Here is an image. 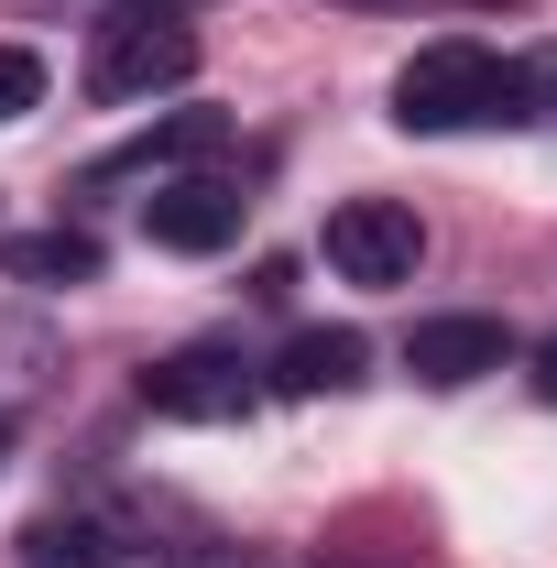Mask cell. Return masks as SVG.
I'll use <instances>...</instances> for the list:
<instances>
[{
    "label": "cell",
    "mask_w": 557,
    "mask_h": 568,
    "mask_svg": "<svg viewBox=\"0 0 557 568\" xmlns=\"http://www.w3.org/2000/svg\"><path fill=\"white\" fill-rule=\"evenodd\" d=\"M394 121L405 132H492V121H525V67H503L470 33L416 44L405 77H394Z\"/></svg>",
    "instance_id": "6da1fadb"
},
{
    "label": "cell",
    "mask_w": 557,
    "mask_h": 568,
    "mask_svg": "<svg viewBox=\"0 0 557 568\" xmlns=\"http://www.w3.org/2000/svg\"><path fill=\"white\" fill-rule=\"evenodd\" d=\"M186 77H198V22L186 11H153V0L99 11V33H88V99L99 110H142Z\"/></svg>",
    "instance_id": "7a4b0ae2"
},
{
    "label": "cell",
    "mask_w": 557,
    "mask_h": 568,
    "mask_svg": "<svg viewBox=\"0 0 557 568\" xmlns=\"http://www.w3.org/2000/svg\"><path fill=\"white\" fill-rule=\"evenodd\" d=\"M416 263H426V219L405 197H340L328 209V274L340 284L394 295V284H416Z\"/></svg>",
    "instance_id": "3957f363"
},
{
    "label": "cell",
    "mask_w": 557,
    "mask_h": 568,
    "mask_svg": "<svg viewBox=\"0 0 557 568\" xmlns=\"http://www.w3.org/2000/svg\"><path fill=\"white\" fill-rule=\"evenodd\" d=\"M142 405L175 416V426H230V416L263 405V383H252V361H241V351L198 339V351H164L153 372H142Z\"/></svg>",
    "instance_id": "277c9868"
},
{
    "label": "cell",
    "mask_w": 557,
    "mask_h": 568,
    "mask_svg": "<svg viewBox=\"0 0 557 568\" xmlns=\"http://www.w3.org/2000/svg\"><path fill=\"white\" fill-rule=\"evenodd\" d=\"M241 209H252V197L198 164V175H164V186L142 197V230H153V252H230V241H241Z\"/></svg>",
    "instance_id": "5b68a950"
},
{
    "label": "cell",
    "mask_w": 557,
    "mask_h": 568,
    "mask_svg": "<svg viewBox=\"0 0 557 568\" xmlns=\"http://www.w3.org/2000/svg\"><path fill=\"white\" fill-rule=\"evenodd\" d=\"M514 361V328L503 317H416V339H405V372H416L426 394H459V383H482Z\"/></svg>",
    "instance_id": "8992f818"
},
{
    "label": "cell",
    "mask_w": 557,
    "mask_h": 568,
    "mask_svg": "<svg viewBox=\"0 0 557 568\" xmlns=\"http://www.w3.org/2000/svg\"><path fill=\"white\" fill-rule=\"evenodd\" d=\"M219 153H230V121H219V110H164L153 132H132L110 164H99V186H110V175H198V164H219Z\"/></svg>",
    "instance_id": "52a82bcc"
},
{
    "label": "cell",
    "mask_w": 557,
    "mask_h": 568,
    "mask_svg": "<svg viewBox=\"0 0 557 568\" xmlns=\"http://www.w3.org/2000/svg\"><path fill=\"white\" fill-rule=\"evenodd\" d=\"M361 372H372L361 328H295L274 361V394H361Z\"/></svg>",
    "instance_id": "ba28073f"
},
{
    "label": "cell",
    "mask_w": 557,
    "mask_h": 568,
    "mask_svg": "<svg viewBox=\"0 0 557 568\" xmlns=\"http://www.w3.org/2000/svg\"><path fill=\"white\" fill-rule=\"evenodd\" d=\"M22 568H121V536L99 514H44L22 525Z\"/></svg>",
    "instance_id": "9c48e42d"
},
{
    "label": "cell",
    "mask_w": 557,
    "mask_h": 568,
    "mask_svg": "<svg viewBox=\"0 0 557 568\" xmlns=\"http://www.w3.org/2000/svg\"><path fill=\"white\" fill-rule=\"evenodd\" d=\"M0 274H11V284H88V274H99V241H88V230H33V241H0Z\"/></svg>",
    "instance_id": "30bf717a"
},
{
    "label": "cell",
    "mask_w": 557,
    "mask_h": 568,
    "mask_svg": "<svg viewBox=\"0 0 557 568\" xmlns=\"http://www.w3.org/2000/svg\"><path fill=\"white\" fill-rule=\"evenodd\" d=\"M44 372H55V328H44V317H11V306H0V405H22V394H33Z\"/></svg>",
    "instance_id": "8fae6325"
},
{
    "label": "cell",
    "mask_w": 557,
    "mask_h": 568,
    "mask_svg": "<svg viewBox=\"0 0 557 568\" xmlns=\"http://www.w3.org/2000/svg\"><path fill=\"white\" fill-rule=\"evenodd\" d=\"M33 110H44V55L0 44V121H33Z\"/></svg>",
    "instance_id": "7c38bea8"
},
{
    "label": "cell",
    "mask_w": 557,
    "mask_h": 568,
    "mask_svg": "<svg viewBox=\"0 0 557 568\" xmlns=\"http://www.w3.org/2000/svg\"><path fill=\"white\" fill-rule=\"evenodd\" d=\"M536 394H547V405H557V339H547V351H536Z\"/></svg>",
    "instance_id": "4fadbf2b"
},
{
    "label": "cell",
    "mask_w": 557,
    "mask_h": 568,
    "mask_svg": "<svg viewBox=\"0 0 557 568\" xmlns=\"http://www.w3.org/2000/svg\"><path fill=\"white\" fill-rule=\"evenodd\" d=\"M470 11H525V0H470Z\"/></svg>",
    "instance_id": "5bb4252c"
},
{
    "label": "cell",
    "mask_w": 557,
    "mask_h": 568,
    "mask_svg": "<svg viewBox=\"0 0 557 568\" xmlns=\"http://www.w3.org/2000/svg\"><path fill=\"white\" fill-rule=\"evenodd\" d=\"M350 11H394V0H350Z\"/></svg>",
    "instance_id": "9a60e30c"
},
{
    "label": "cell",
    "mask_w": 557,
    "mask_h": 568,
    "mask_svg": "<svg viewBox=\"0 0 557 568\" xmlns=\"http://www.w3.org/2000/svg\"><path fill=\"white\" fill-rule=\"evenodd\" d=\"M219 568H263V558H219Z\"/></svg>",
    "instance_id": "2e32d148"
},
{
    "label": "cell",
    "mask_w": 557,
    "mask_h": 568,
    "mask_svg": "<svg viewBox=\"0 0 557 568\" xmlns=\"http://www.w3.org/2000/svg\"><path fill=\"white\" fill-rule=\"evenodd\" d=\"M547 99H557V67H547Z\"/></svg>",
    "instance_id": "e0dca14e"
}]
</instances>
